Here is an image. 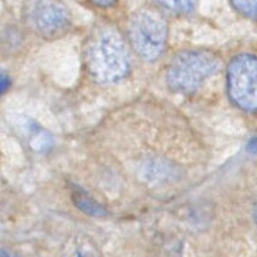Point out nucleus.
<instances>
[{
	"label": "nucleus",
	"instance_id": "obj_3",
	"mask_svg": "<svg viewBox=\"0 0 257 257\" xmlns=\"http://www.w3.org/2000/svg\"><path fill=\"white\" fill-rule=\"evenodd\" d=\"M128 39L133 48L143 59L155 61L162 56L167 47V21L157 11L142 9L130 19Z\"/></svg>",
	"mask_w": 257,
	"mask_h": 257
},
{
	"label": "nucleus",
	"instance_id": "obj_1",
	"mask_svg": "<svg viewBox=\"0 0 257 257\" xmlns=\"http://www.w3.org/2000/svg\"><path fill=\"white\" fill-rule=\"evenodd\" d=\"M87 68L100 83H115L127 76L132 59L120 34L105 28L96 34L87 49Z\"/></svg>",
	"mask_w": 257,
	"mask_h": 257
},
{
	"label": "nucleus",
	"instance_id": "obj_9",
	"mask_svg": "<svg viewBox=\"0 0 257 257\" xmlns=\"http://www.w3.org/2000/svg\"><path fill=\"white\" fill-rule=\"evenodd\" d=\"M231 3L244 17L257 21V0H231Z\"/></svg>",
	"mask_w": 257,
	"mask_h": 257
},
{
	"label": "nucleus",
	"instance_id": "obj_6",
	"mask_svg": "<svg viewBox=\"0 0 257 257\" xmlns=\"http://www.w3.org/2000/svg\"><path fill=\"white\" fill-rule=\"evenodd\" d=\"M62 257H101V254L90 237L76 234L66 242Z\"/></svg>",
	"mask_w": 257,
	"mask_h": 257
},
{
	"label": "nucleus",
	"instance_id": "obj_4",
	"mask_svg": "<svg viewBox=\"0 0 257 257\" xmlns=\"http://www.w3.org/2000/svg\"><path fill=\"white\" fill-rule=\"evenodd\" d=\"M227 90L232 102L248 112L257 111V57L239 54L227 70Z\"/></svg>",
	"mask_w": 257,
	"mask_h": 257
},
{
	"label": "nucleus",
	"instance_id": "obj_12",
	"mask_svg": "<svg viewBox=\"0 0 257 257\" xmlns=\"http://www.w3.org/2000/svg\"><path fill=\"white\" fill-rule=\"evenodd\" d=\"M2 257H16L13 253H11V252L6 251V249H2Z\"/></svg>",
	"mask_w": 257,
	"mask_h": 257
},
{
	"label": "nucleus",
	"instance_id": "obj_10",
	"mask_svg": "<svg viewBox=\"0 0 257 257\" xmlns=\"http://www.w3.org/2000/svg\"><path fill=\"white\" fill-rule=\"evenodd\" d=\"M90 2L95 4L96 7H100V8H108L116 3V0H90Z\"/></svg>",
	"mask_w": 257,
	"mask_h": 257
},
{
	"label": "nucleus",
	"instance_id": "obj_2",
	"mask_svg": "<svg viewBox=\"0 0 257 257\" xmlns=\"http://www.w3.org/2000/svg\"><path fill=\"white\" fill-rule=\"evenodd\" d=\"M219 68L221 59L214 52L208 49L180 52L168 67L167 83L177 92H194Z\"/></svg>",
	"mask_w": 257,
	"mask_h": 257
},
{
	"label": "nucleus",
	"instance_id": "obj_11",
	"mask_svg": "<svg viewBox=\"0 0 257 257\" xmlns=\"http://www.w3.org/2000/svg\"><path fill=\"white\" fill-rule=\"evenodd\" d=\"M247 148H248V152L257 153V138L252 139L251 142H249V144L247 145Z\"/></svg>",
	"mask_w": 257,
	"mask_h": 257
},
{
	"label": "nucleus",
	"instance_id": "obj_8",
	"mask_svg": "<svg viewBox=\"0 0 257 257\" xmlns=\"http://www.w3.org/2000/svg\"><path fill=\"white\" fill-rule=\"evenodd\" d=\"M162 7L174 13H190L197 6V0H157Z\"/></svg>",
	"mask_w": 257,
	"mask_h": 257
},
{
	"label": "nucleus",
	"instance_id": "obj_13",
	"mask_svg": "<svg viewBox=\"0 0 257 257\" xmlns=\"http://www.w3.org/2000/svg\"><path fill=\"white\" fill-rule=\"evenodd\" d=\"M253 217H254V221H256L257 223V204L254 206V209H253Z\"/></svg>",
	"mask_w": 257,
	"mask_h": 257
},
{
	"label": "nucleus",
	"instance_id": "obj_7",
	"mask_svg": "<svg viewBox=\"0 0 257 257\" xmlns=\"http://www.w3.org/2000/svg\"><path fill=\"white\" fill-rule=\"evenodd\" d=\"M72 199L75 202V206L83 213L92 217H103L107 214V211L103 206H101L98 202H96L92 197H90L83 190H75L72 194Z\"/></svg>",
	"mask_w": 257,
	"mask_h": 257
},
{
	"label": "nucleus",
	"instance_id": "obj_5",
	"mask_svg": "<svg viewBox=\"0 0 257 257\" xmlns=\"http://www.w3.org/2000/svg\"><path fill=\"white\" fill-rule=\"evenodd\" d=\"M24 16L27 24L44 38L61 36L71 24L70 11L59 0H31Z\"/></svg>",
	"mask_w": 257,
	"mask_h": 257
}]
</instances>
